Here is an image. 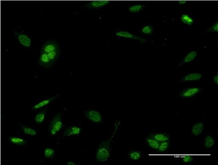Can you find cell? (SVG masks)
Listing matches in <instances>:
<instances>
[{
    "mask_svg": "<svg viewBox=\"0 0 218 165\" xmlns=\"http://www.w3.org/2000/svg\"><path fill=\"white\" fill-rule=\"evenodd\" d=\"M81 132V127L78 126H72L67 128L63 134V136L78 135Z\"/></svg>",
    "mask_w": 218,
    "mask_h": 165,
    "instance_id": "cell-8",
    "label": "cell"
},
{
    "mask_svg": "<svg viewBox=\"0 0 218 165\" xmlns=\"http://www.w3.org/2000/svg\"><path fill=\"white\" fill-rule=\"evenodd\" d=\"M10 142L17 146H25L28 143L27 141L23 138L12 136L9 139Z\"/></svg>",
    "mask_w": 218,
    "mask_h": 165,
    "instance_id": "cell-16",
    "label": "cell"
},
{
    "mask_svg": "<svg viewBox=\"0 0 218 165\" xmlns=\"http://www.w3.org/2000/svg\"><path fill=\"white\" fill-rule=\"evenodd\" d=\"M60 53V50L58 49L53 51V52L48 53V56L49 58L50 59L51 64L53 63L57 59L59 56Z\"/></svg>",
    "mask_w": 218,
    "mask_h": 165,
    "instance_id": "cell-22",
    "label": "cell"
},
{
    "mask_svg": "<svg viewBox=\"0 0 218 165\" xmlns=\"http://www.w3.org/2000/svg\"><path fill=\"white\" fill-rule=\"evenodd\" d=\"M197 56V53L196 52H191L189 53L184 58V60L182 61V63L180 64L179 66L183 65L187 63H189L191 61L194 60L196 58Z\"/></svg>",
    "mask_w": 218,
    "mask_h": 165,
    "instance_id": "cell-19",
    "label": "cell"
},
{
    "mask_svg": "<svg viewBox=\"0 0 218 165\" xmlns=\"http://www.w3.org/2000/svg\"><path fill=\"white\" fill-rule=\"evenodd\" d=\"M149 136L160 143L169 140V135L168 134H165V133H155V134H151Z\"/></svg>",
    "mask_w": 218,
    "mask_h": 165,
    "instance_id": "cell-12",
    "label": "cell"
},
{
    "mask_svg": "<svg viewBox=\"0 0 218 165\" xmlns=\"http://www.w3.org/2000/svg\"><path fill=\"white\" fill-rule=\"evenodd\" d=\"M23 132L26 135H29L35 136L37 135V132L34 129L31 127L28 126L22 125L21 126Z\"/></svg>",
    "mask_w": 218,
    "mask_h": 165,
    "instance_id": "cell-21",
    "label": "cell"
},
{
    "mask_svg": "<svg viewBox=\"0 0 218 165\" xmlns=\"http://www.w3.org/2000/svg\"><path fill=\"white\" fill-rule=\"evenodd\" d=\"M58 49H60V47L56 42L53 41H49L44 44L40 52L48 54L53 51Z\"/></svg>",
    "mask_w": 218,
    "mask_h": 165,
    "instance_id": "cell-6",
    "label": "cell"
},
{
    "mask_svg": "<svg viewBox=\"0 0 218 165\" xmlns=\"http://www.w3.org/2000/svg\"><path fill=\"white\" fill-rule=\"evenodd\" d=\"M60 95V94H58V95H57L56 96H54L50 98L46 99V100L42 101L41 102H40L38 103L37 104L34 106L32 107V109L34 110H37L47 106L48 105L50 104V103L52 101H53L54 99H56V98L58 96H59Z\"/></svg>",
    "mask_w": 218,
    "mask_h": 165,
    "instance_id": "cell-11",
    "label": "cell"
},
{
    "mask_svg": "<svg viewBox=\"0 0 218 165\" xmlns=\"http://www.w3.org/2000/svg\"><path fill=\"white\" fill-rule=\"evenodd\" d=\"M130 160L133 161H139L142 157V153L140 151H131L128 153Z\"/></svg>",
    "mask_w": 218,
    "mask_h": 165,
    "instance_id": "cell-18",
    "label": "cell"
},
{
    "mask_svg": "<svg viewBox=\"0 0 218 165\" xmlns=\"http://www.w3.org/2000/svg\"><path fill=\"white\" fill-rule=\"evenodd\" d=\"M63 127V125L62 121V114L61 113H59L54 117L49 127L50 135L52 136L56 135L61 130Z\"/></svg>",
    "mask_w": 218,
    "mask_h": 165,
    "instance_id": "cell-2",
    "label": "cell"
},
{
    "mask_svg": "<svg viewBox=\"0 0 218 165\" xmlns=\"http://www.w3.org/2000/svg\"><path fill=\"white\" fill-rule=\"evenodd\" d=\"M182 162L184 163H189L191 162L194 161V158L192 156H186L185 157H183L182 159Z\"/></svg>",
    "mask_w": 218,
    "mask_h": 165,
    "instance_id": "cell-28",
    "label": "cell"
},
{
    "mask_svg": "<svg viewBox=\"0 0 218 165\" xmlns=\"http://www.w3.org/2000/svg\"><path fill=\"white\" fill-rule=\"evenodd\" d=\"M215 140L211 136H207L204 140V146L206 148H211L215 145Z\"/></svg>",
    "mask_w": 218,
    "mask_h": 165,
    "instance_id": "cell-20",
    "label": "cell"
},
{
    "mask_svg": "<svg viewBox=\"0 0 218 165\" xmlns=\"http://www.w3.org/2000/svg\"><path fill=\"white\" fill-rule=\"evenodd\" d=\"M67 165H75V164L73 162H69L67 163Z\"/></svg>",
    "mask_w": 218,
    "mask_h": 165,
    "instance_id": "cell-32",
    "label": "cell"
},
{
    "mask_svg": "<svg viewBox=\"0 0 218 165\" xmlns=\"http://www.w3.org/2000/svg\"><path fill=\"white\" fill-rule=\"evenodd\" d=\"M15 34L18 40L20 43L25 47H30L31 44V39L27 35L25 34L15 31Z\"/></svg>",
    "mask_w": 218,
    "mask_h": 165,
    "instance_id": "cell-7",
    "label": "cell"
},
{
    "mask_svg": "<svg viewBox=\"0 0 218 165\" xmlns=\"http://www.w3.org/2000/svg\"><path fill=\"white\" fill-rule=\"evenodd\" d=\"M202 91V89L198 87H191L183 90L179 94L180 96L184 98L189 99L195 96Z\"/></svg>",
    "mask_w": 218,
    "mask_h": 165,
    "instance_id": "cell-4",
    "label": "cell"
},
{
    "mask_svg": "<svg viewBox=\"0 0 218 165\" xmlns=\"http://www.w3.org/2000/svg\"><path fill=\"white\" fill-rule=\"evenodd\" d=\"M44 153L46 158L52 159L54 157L55 151L51 148H46L44 149Z\"/></svg>",
    "mask_w": 218,
    "mask_h": 165,
    "instance_id": "cell-25",
    "label": "cell"
},
{
    "mask_svg": "<svg viewBox=\"0 0 218 165\" xmlns=\"http://www.w3.org/2000/svg\"><path fill=\"white\" fill-rule=\"evenodd\" d=\"M146 143L151 148L154 150H157L161 143L149 135L146 138Z\"/></svg>",
    "mask_w": 218,
    "mask_h": 165,
    "instance_id": "cell-15",
    "label": "cell"
},
{
    "mask_svg": "<svg viewBox=\"0 0 218 165\" xmlns=\"http://www.w3.org/2000/svg\"><path fill=\"white\" fill-rule=\"evenodd\" d=\"M38 63L39 65L44 68H48L52 64L50 59L49 58L48 54L45 52H41Z\"/></svg>",
    "mask_w": 218,
    "mask_h": 165,
    "instance_id": "cell-9",
    "label": "cell"
},
{
    "mask_svg": "<svg viewBox=\"0 0 218 165\" xmlns=\"http://www.w3.org/2000/svg\"><path fill=\"white\" fill-rule=\"evenodd\" d=\"M110 3V2L109 1H92L86 3L85 7L87 9H98L106 7Z\"/></svg>",
    "mask_w": 218,
    "mask_h": 165,
    "instance_id": "cell-5",
    "label": "cell"
},
{
    "mask_svg": "<svg viewBox=\"0 0 218 165\" xmlns=\"http://www.w3.org/2000/svg\"><path fill=\"white\" fill-rule=\"evenodd\" d=\"M204 128V123L202 122H199L195 124L192 128L191 131L193 135L198 136L201 134Z\"/></svg>",
    "mask_w": 218,
    "mask_h": 165,
    "instance_id": "cell-14",
    "label": "cell"
},
{
    "mask_svg": "<svg viewBox=\"0 0 218 165\" xmlns=\"http://www.w3.org/2000/svg\"><path fill=\"white\" fill-rule=\"evenodd\" d=\"M85 116L87 118L89 121L96 123L100 124L102 120V118L101 114L95 110H90V111L84 112Z\"/></svg>",
    "mask_w": 218,
    "mask_h": 165,
    "instance_id": "cell-3",
    "label": "cell"
},
{
    "mask_svg": "<svg viewBox=\"0 0 218 165\" xmlns=\"http://www.w3.org/2000/svg\"><path fill=\"white\" fill-rule=\"evenodd\" d=\"M213 80H214V82L217 85L218 84V72L216 73V74L215 75L214 77H213Z\"/></svg>",
    "mask_w": 218,
    "mask_h": 165,
    "instance_id": "cell-30",
    "label": "cell"
},
{
    "mask_svg": "<svg viewBox=\"0 0 218 165\" xmlns=\"http://www.w3.org/2000/svg\"><path fill=\"white\" fill-rule=\"evenodd\" d=\"M186 1H179V3L181 5H184L186 3Z\"/></svg>",
    "mask_w": 218,
    "mask_h": 165,
    "instance_id": "cell-31",
    "label": "cell"
},
{
    "mask_svg": "<svg viewBox=\"0 0 218 165\" xmlns=\"http://www.w3.org/2000/svg\"><path fill=\"white\" fill-rule=\"evenodd\" d=\"M116 36L119 37H122L126 38L138 40V41H140L142 42L145 41V40H144V39L140 38V37L137 36H134L133 34L127 31L117 32L116 33Z\"/></svg>",
    "mask_w": 218,
    "mask_h": 165,
    "instance_id": "cell-10",
    "label": "cell"
},
{
    "mask_svg": "<svg viewBox=\"0 0 218 165\" xmlns=\"http://www.w3.org/2000/svg\"><path fill=\"white\" fill-rule=\"evenodd\" d=\"M170 146V142L169 140L166 141L162 142L160 143L159 148L157 149V151L158 152L162 153L168 150Z\"/></svg>",
    "mask_w": 218,
    "mask_h": 165,
    "instance_id": "cell-23",
    "label": "cell"
},
{
    "mask_svg": "<svg viewBox=\"0 0 218 165\" xmlns=\"http://www.w3.org/2000/svg\"><path fill=\"white\" fill-rule=\"evenodd\" d=\"M141 32L144 35H147V36H150L153 34V28L152 25H147L145 26L142 28L141 30Z\"/></svg>",
    "mask_w": 218,
    "mask_h": 165,
    "instance_id": "cell-27",
    "label": "cell"
},
{
    "mask_svg": "<svg viewBox=\"0 0 218 165\" xmlns=\"http://www.w3.org/2000/svg\"><path fill=\"white\" fill-rule=\"evenodd\" d=\"M113 136H112L108 140L101 143L96 149V156L98 162H103L109 158L111 151V141Z\"/></svg>",
    "mask_w": 218,
    "mask_h": 165,
    "instance_id": "cell-1",
    "label": "cell"
},
{
    "mask_svg": "<svg viewBox=\"0 0 218 165\" xmlns=\"http://www.w3.org/2000/svg\"><path fill=\"white\" fill-rule=\"evenodd\" d=\"M143 8L144 6L142 5H135L129 7V11L132 13H139L143 10Z\"/></svg>",
    "mask_w": 218,
    "mask_h": 165,
    "instance_id": "cell-26",
    "label": "cell"
},
{
    "mask_svg": "<svg viewBox=\"0 0 218 165\" xmlns=\"http://www.w3.org/2000/svg\"><path fill=\"white\" fill-rule=\"evenodd\" d=\"M47 114V110H43L36 115L34 118L35 122L39 124L43 123Z\"/></svg>",
    "mask_w": 218,
    "mask_h": 165,
    "instance_id": "cell-17",
    "label": "cell"
},
{
    "mask_svg": "<svg viewBox=\"0 0 218 165\" xmlns=\"http://www.w3.org/2000/svg\"><path fill=\"white\" fill-rule=\"evenodd\" d=\"M201 74L199 73H192L185 76L181 80L182 82L191 81L199 80L201 79Z\"/></svg>",
    "mask_w": 218,
    "mask_h": 165,
    "instance_id": "cell-13",
    "label": "cell"
},
{
    "mask_svg": "<svg viewBox=\"0 0 218 165\" xmlns=\"http://www.w3.org/2000/svg\"><path fill=\"white\" fill-rule=\"evenodd\" d=\"M181 20L184 24L189 25H192L194 23V19L187 14H183L181 17Z\"/></svg>",
    "mask_w": 218,
    "mask_h": 165,
    "instance_id": "cell-24",
    "label": "cell"
},
{
    "mask_svg": "<svg viewBox=\"0 0 218 165\" xmlns=\"http://www.w3.org/2000/svg\"><path fill=\"white\" fill-rule=\"evenodd\" d=\"M218 22H217L216 23H215V24H214V25H213V26L211 27L210 28V29H208V31H207V32H218Z\"/></svg>",
    "mask_w": 218,
    "mask_h": 165,
    "instance_id": "cell-29",
    "label": "cell"
}]
</instances>
